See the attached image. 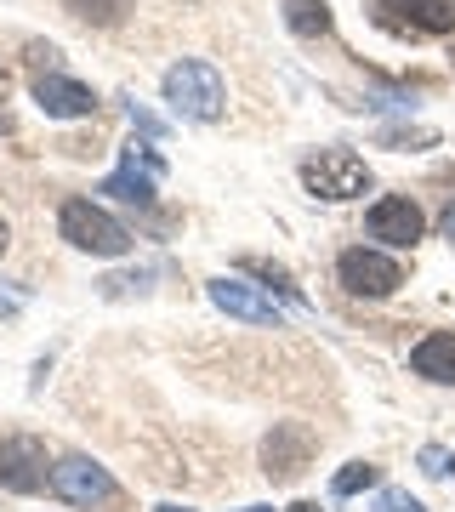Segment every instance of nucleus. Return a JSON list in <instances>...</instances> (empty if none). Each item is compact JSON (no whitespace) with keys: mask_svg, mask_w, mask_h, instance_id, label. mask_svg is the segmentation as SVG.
<instances>
[{"mask_svg":"<svg viewBox=\"0 0 455 512\" xmlns=\"http://www.w3.org/2000/svg\"><path fill=\"white\" fill-rule=\"evenodd\" d=\"M165 103L188 120H222L228 109V92H222V74L200 57H188V63H171L165 69Z\"/></svg>","mask_w":455,"mask_h":512,"instance_id":"1","label":"nucleus"},{"mask_svg":"<svg viewBox=\"0 0 455 512\" xmlns=\"http://www.w3.org/2000/svg\"><path fill=\"white\" fill-rule=\"evenodd\" d=\"M57 228H63V239H69L74 251H91V256H126L131 251V228L91 200H63Z\"/></svg>","mask_w":455,"mask_h":512,"instance_id":"2","label":"nucleus"},{"mask_svg":"<svg viewBox=\"0 0 455 512\" xmlns=\"http://www.w3.org/2000/svg\"><path fill=\"white\" fill-rule=\"evenodd\" d=\"M302 183H308V194H319V200H359L364 188H370V171H364V160L353 148H319V154L302 165Z\"/></svg>","mask_w":455,"mask_h":512,"instance_id":"3","label":"nucleus"},{"mask_svg":"<svg viewBox=\"0 0 455 512\" xmlns=\"http://www.w3.org/2000/svg\"><path fill=\"white\" fill-rule=\"evenodd\" d=\"M160 171H165V160L154 154V148L131 143V148H120V165H114V177L103 183V194H114V200H126V205H154Z\"/></svg>","mask_w":455,"mask_h":512,"instance_id":"4","label":"nucleus"},{"mask_svg":"<svg viewBox=\"0 0 455 512\" xmlns=\"http://www.w3.org/2000/svg\"><path fill=\"white\" fill-rule=\"evenodd\" d=\"M336 274H342V285H347L353 296H393V291L404 285V268H399V262H393V256H382V251H364V245L342 251Z\"/></svg>","mask_w":455,"mask_h":512,"instance_id":"5","label":"nucleus"},{"mask_svg":"<svg viewBox=\"0 0 455 512\" xmlns=\"http://www.w3.org/2000/svg\"><path fill=\"white\" fill-rule=\"evenodd\" d=\"M52 495L57 501H69V507H91V501H114V478L97 467V461H86V456H63L52 467Z\"/></svg>","mask_w":455,"mask_h":512,"instance_id":"6","label":"nucleus"},{"mask_svg":"<svg viewBox=\"0 0 455 512\" xmlns=\"http://www.w3.org/2000/svg\"><path fill=\"white\" fill-rule=\"evenodd\" d=\"M46 444L29 439V433H12V439H0V490L12 495H29L46 484Z\"/></svg>","mask_w":455,"mask_h":512,"instance_id":"7","label":"nucleus"},{"mask_svg":"<svg viewBox=\"0 0 455 512\" xmlns=\"http://www.w3.org/2000/svg\"><path fill=\"white\" fill-rule=\"evenodd\" d=\"M364 228H370V239H387V245H416L421 228H427V217H421V205H416V200H404V194H387V200L370 205Z\"/></svg>","mask_w":455,"mask_h":512,"instance_id":"8","label":"nucleus"},{"mask_svg":"<svg viewBox=\"0 0 455 512\" xmlns=\"http://www.w3.org/2000/svg\"><path fill=\"white\" fill-rule=\"evenodd\" d=\"M35 103L52 114V120H80V114L97 109L91 86H80V80H69V74H40L35 80Z\"/></svg>","mask_w":455,"mask_h":512,"instance_id":"9","label":"nucleus"},{"mask_svg":"<svg viewBox=\"0 0 455 512\" xmlns=\"http://www.w3.org/2000/svg\"><path fill=\"white\" fill-rule=\"evenodd\" d=\"M211 302H217L222 313L245 319V325H279V308H273L256 285H245V279H211Z\"/></svg>","mask_w":455,"mask_h":512,"instance_id":"10","label":"nucleus"},{"mask_svg":"<svg viewBox=\"0 0 455 512\" xmlns=\"http://www.w3.org/2000/svg\"><path fill=\"white\" fill-rule=\"evenodd\" d=\"M376 12H399V23L421 29V35H450L455 29V0H370Z\"/></svg>","mask_w":455,"mask_h":512,"instance_id":"11","label":"nucleus"},{"mask_svg":"<svg viewBox=\"0 0 455 512\" xmlns=\"http://www.w3.org/2000/svg\"><path fill=\"white\" fill-rule=\"evenodd\" d=\"M308 456H313V439L302 427H273L268 444H262V461H268L273 478H296L308 467Z\"/></svg>","mask_w":455,"mask_h":512,"instance_id":"12","label":"nucleus"},{"mask_svg":"<svg viewBox=\"0 0 455 512\" xmlns=\"http://www.w3.org/2000/svg\"><path fill=\"white\" fill-rule=\"evenodd\" d=\"M410 370L427 382H455V330H433L410 348Z\"/></svg>","mask_w":455,"mask_h":512,"instance_id":"13","label":"nucleus"},{"mask_svg":"<svg viewBox=\"0 0 455 512\" xmlns=\"http://www.w3.org/2000/svg\"><path fill=\"white\" fill-rule=\"evenodd\" d=\"M285 23L296 35H325L330 29V6L325 0H285Z\"/></svg>","mask_w":455,"mask_h":512,"instance_id":"14","label":"nucleus"},{"mask_svg":"<svg viewBox=\"0 0 455 512\" xmlns=\"http://www.w3.org/2000/svg\"><path fill=\"white\" fill-rule=\"evenodd\" d=\"M376 478H382V467H370V461H347L342 473H336V484H330V490H336V495H359V490H370Z\"/></svg>","mask_w":455,"mask_h":512,"instance_id":"15","label":"nucleus"},{"mask_svg":"<svg viewBox=\"0 0 455 512\" xmlns=\"http://www.w3.org/2000/svg\"><path fill=\"white\" fill-rule=\"evenodd\" d=\"M126 6L131 0H69V12L74 18H86V23H120L126 18Z\"/></svg>","mask_w":455,"mask_h":512,"instance_id":"16","label":"nucleus"},{"mask_svg":"<svg viewBox=\"0 0 455 512\" xmlns=\"http://www.w3.org/2000/svg\"><path fill=\"white\" fill-rule=\"evenodd\" d=\"M376 512H427V507H421L410 490H387L382 501H376Z\"/></svg>","mask_w":455,"mask_h":512,"instance_id":"17","label":"nucleus"},{"mask_svg":"<svg viewBox=\"0 0 455 512\" xmlns=\"http://www.w3.org/2000/svg\"><path fill=\"white\" fill-rule=\"evenodd\" d=\"M126 109H131V126H137V131H148V137H165V120H154L143 103H126Z\"/></svg>","mask_w":455,"mask_h":512,"instance_id":"18","label":"nucleus"},{"mask_svg":"<svg viewBox=\"0 0 455 512\" xmlns=\"http://www.w3.org/2000/svg\"><path fill=\"white\" fill-rule=\"evenodd\" d=\"M421 473H444V450H433V444H427V450H421Z\"/></svg>","mask_w":455,"mask_h":512,"instance_id":"19","label":"nucleus"},{"mask_svg":"<svg viewBox=\"0 0 455 512\" xmlns=\"http://www.w3.org/2000/svg\"><path fill=\"white\" fill-rule=\"evenodd\" d=\"M18 308H23L18 291H0V319H6V313H18Z\"/></svg>","mask_w":455,"mask_h":512,"instance_id":"20","label":"nucleus"},{"mask_svg":"<svg viewBox=\"0 0 455 512\" xmlns=\"http://www.w3.org/2000/svg\"><path fill=\"white\" fill-rule=\"evenodd\" d=\"M444 239L455 245V200H450V211H444Z\"/></svg>","mask_w":455,"mask_h":512,"instance_id":"21","label":"nucleus"},{"mask_svg":"<svg viewBox=\"0 0 455 512\" xmlns=\"http://www.w3.org/2000/svg\"><path fill=\"white\" fill-rule=\"evenodd\" d=\"M6 239H12V234H6V217H0V256H6Z\"/></svg>","mask_w":455,"mask_h":512,"instance_id":"22","label":"nucleus"},{"mask_svg":"<svg viewBox=\"0 0 455 512\" xmlns=\"http://www.w3.org/2000/svg\"><path fill=\"white\" fill-rule=\"evenodd\" d=\"M291 512H319V507H313V501H296V507Z\"/></svg>","mask_w":455,"mask_h":512,"instance_id":"23","label":"nucleus"},{"mask_svg":"<svg viewBox=\"0 0 455 512\" xmlns=\"http://www.w3.org/2000/svg\"><path fill=\"white\" fill-rule=\"evenodd\" d=\"M154 512H188V507H171V501H165V507H154Z\"/></svg>","mask_w":455,"mask_h":512,"instance_id":"24","label":"nucleus"},{"mask_svg":"<svg viewBox=\"0 0 455 512\" xmlns=\"http://www.w3.org/2000/svg\"><path fill=\"white\" fill-rule=\"evenodd\" d=\"M245 512H273V507H245Z\"/></svg>","mask_w":455,"mask_h":512,"instance_id":"25","label":"nucleus"},{"mask_svg":"<svg viewBox=\"0 0 455 512\" xmlns=\"http://www.w3.org/2000/svg\"><path fill=\"white\" fill-rule=\"evenodd\" d=\"M0 131H6V114H0Z\"/></svg>","mask_w":455,"mask_h":512,"instance_id":"26","label":"nucleus"}]
</instances>
